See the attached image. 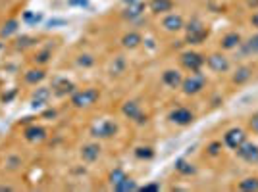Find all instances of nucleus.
I'll return each mask as SVG.
<instances>
[{
    "instance_id": "nucleus-1",
    "label": "nucleus",
    "mask_w": 258,
    "mask_h": 192,
    "mask_svg": "<svg viewBox=\"0 0 258 192\" xmlns=\"http://www.w3.org/2000/svg\"><path fill=\"white\" fill-rule=\"evenodd\" d=\"M101 98V93L97 89H83V91H77L71 96V104L73 108L77 110H83V108H91L93 104H97V100Z\"/></svg>"
},
{
    "instance_id": "nucleus-2",
    "label": "nucleus",
    "mask_w": 258,
    "mask_h": 192,
    "mask_svg": "<svg viewBox=\"0 0 258 192\" xmlns=\"http://www.w3.org/2000/svg\"><path fill=\"white\" fill-rule=\"evenodd\" d=\"M206 87V77L201 73V71H193L187 79H183V83H181V89H183V93L185 95H199L203 89Z\"/></svg>"
},
{
    "instance_id": "nucleus-3",
    "label": "nucleus",
    "mask_w": 258,
    "mask_h": 192,
    "mask_svg": "<svg viewBox=\"0 0 258 192\" xmlns=\"http://www.w3.org/2000/svg\"><path fill=\"white\" fill-rule=\"evenodd\" d=\"M206 37H208V31L201 21L193 19V21L187 25V37H185V41H187L189 45H201Z\"/></svg>"
},
{
    "instance_id": "nucleus-4",
    "label": "nucleus",
    "mask_w": 258,
    "mask_h": 192,
    "mask_svg": "<svg viewBox=\"0 0 258 192\" xmlns=\"http://www.w3.org/2000/svg\"><path fill=\"white\" fill-rule=\"evenodd\" d=\"M116 133H118V125H116L112 119H103V121L95 123L93 129H91V135H93L95 139H110V137H114Z\"/></svg>"
},
{
    "instance_id": "nucleus-5",
    "label": "nucleus",
    "mask_w": 258,
    "mask_h": 192,
    "mask_svg": "<svg viewBox=\"0 0 258 192\" xmlns=\"http://www.w3.org/2000/svg\"><path fill=\"white\" fill-rule=\"evenodd\" d=\"M245 141H247V133L241 127H233V129H229L224 135V143H225V146H229L231 150H237Z\"/></svg>"
},
{
    "instance_id": "nucleus-6",
    "label": "nucleus",
    "mask_w": 258,
    "mask_h": 192,
    "mask_svg": "<svg viewBox=\"0 0 258 192\" xmlns=\"http://www.w3.org/2000/svg\"><path fill=\"white\" fill-rule=\"evenodd\" d=\"M205 56H201L199 52H183L181 54V64L189 69V71H201V67L205 65Z\"/></svg>"
},
{
    "instance_id": "nucleus-7",
    "label": "nucleus",
    "mask_w": 258,
    "mask_h": 192,
    "mask_svg": "<svg viewBox=\"0 0 258 192\" xmlns=\"http://www.w3.org/2000/svg\"><path fill=\"white\" fill-rule=\"evenodd\" d=\"M170 121L179 125V127H185V125H191L195 121V115L187 108H175L173 112H170Z\"/></svg>"
},
{
    "instance_id": "nucleus-8",
    "label": "nucleus",
    "mask_w": 258,
    "mask_h": 192,
    "mask_svg": "<svg viewBox=\"0 0 258 192\" xmlns=\"http://www.w3.org/2000/svg\"><path fill=\"white\" fill-rule=\"evenodd\" d=\"M121 112H123L125 117H129V119H133V121H137V123H145V121H147V115L143 113L141 106H139L135 100L125 102L123 108H121Z\"/></svg>"
},
{
    "instance_id": "nucleus-9",
    "label": "nucleus",
    "mask_w": 258,
    "mask_h": 192,
    "mask_svg": "<svg viewBox=\"0 0 258 192\" xmlns=\"http://www.w3.org/2000/svg\"><path fill=\"white\" fill-rule=\"evenodd\" d=\"M205 64L212 71H216V73H225L229 69V60L224 54H210Z\"/></svg>"
},
{
    "instance_id": "nucleus-10",
    "label": "nucleus",
    "mask_w": 258,
    "mask_h": 192,
    "mask_svg": "<svg viewBox=\"0 0 258 192\" xmlns=\"http://www.w3.org/2000/svg\"><path fill=\"white\" fill-rule=\"evenodd\" d=\"M237 156L239 158H243L245 161H249V163H258V146L257 144H253V143H245L241 144L237 150Z\"/></svg>"
},
{
    "instance_id": "nucleus-11",
    "label": "nucleus",
    "mask_w": 258,
    "mask_h": 192,
    "mask_svg": "<svg viewBox=\"0 0 258 192\" xmlns=\"http://www.w3.org/2000/svg\"><path fill=\"white\" fill-rule=\"evenodd\" d=\"M162 27H164L168 33H175V31H179V29L185 27V21H183V17H181L179 14H168V16L162 19Z\"/></svg>"
},
{
    "instance_id": "nucleus-12",
    "label": "nucleus",
    "mask_w": 258,
    "mask_h": 192,
    "mask_svg": "<svg viewBox=\"0 0 258 192\" xmlns=\"http://www.w3.org/2000/svg\"><path fill=\"white\" fill-rule=\"evenodd\" d=\"M162 83L168 85L170 89H177V87H181L183 77H181V73L175 71V69H166V71L162 73Z\"/></svg>"
},
{
    "instance_id": "nucleus-13",
    "label": "nucleus",
    "mask_w": 258,
    "mask_h": 192,
    "mask_svg": "<svg viewBox=\"0 0 258 192\" xmlns=\"http://www.w3.org/2000/svg\"><path fill=\"white\" fill-rule=\"evenodd\" d=\"M73 91H75V85L68 79H54V83H52V93L56 96H66Z\"/></svg>"
},
{
    "instance_id": "nucleus-14",
    "label": "nucleus",
    "mask_w": 258,
    "mask_h": 192,
    "mask_svg": "<svg viewBox=\"0 0 258 192\" xmlns=\"http://www.w3.org/2000/svg\"><path fill=\"white\" fill-rule=\"evenodd\" d=\"M51 95H52V91L51 89H47V87L37 89V91H35V95H33V98H31V106H33V108H41V106L49 104Z\"/></svg>"
},
{
    "instance_id": "nucleus-15",
    "label": "nucleus",
    "mask_w": 258,
    "mask_h": 192,
    "mask_svg": "<svg viewBox=\"0 0 258 192\" xmlns=\"http://www.w3.org/2000/svg\"><path fill=\"white\" fill-rule=\"evenodd\" d=\"M101 144H87V146H83V150H81V158L85 160V161H89V163H93V161H97L99 160V156H101Z\"/></svg>"
},
{
    "instance_id": "nucleus-16",
    "label": "nucleus",
    "mask_w": 258,
    "mask_h": 192,
    "mask_svg": "<svg viewBox=\"0 0 258 192\" xmlns=\"http://www.w3.org/2000/svg\"><path fill=\"white\" fill-rule=\"evenodd\" d=\"M220 45H222L224 50H235L237 47H241V35L235 33V31H231V33H227V35L222 37Z\"/></svg>"
},
{
    "instance_id": "nucleus-17",
    "label": "nucleus",
    "mask_w": 258,
    "mask_h": 192,
    "mask_svg": "<svg viewBox=\"0 0 258 192\" xmlns=\"http://www.w3.org/2000/svg\"><path fill=\"white\" fill-rule=\"evenodd\" d=\"M149 10L153 14H166V12H172L173 10V2L172 0H151L149 2Z\"/></svg>"
},
{
    "instance_id": "nucleus-18",
    "label": "nucleus",
    "mask_w": 258,
    "mask_h": 192,
    "mask_svg": "<svg viewBox=\"0 0 258 192\" xmlns=\"http://www.w3.org/2000/svg\"><path fill=\"white\" fill-rule=\"evenodd\" d=\"M23 135H25V139H27L29 143H41V141H45V139H47V131H45L43 127H37V125L27 127Z\"/></svg>"
},
{
    "instance_id": "nucleus-19",
    "label": "nucleus",
    "mask_w": 258,
    "mask_h": 192,
    "mask_svg": "<svg viewBox=\"0 0 258 192\" xmlns=\"http://www.w3.org/2000/svg\"><path fill=\"white\" fill-rule=\"evenodd\" d=\"M141 43H143V37H141L137 31H129V33L123 35V39H121V45H123L125 48H129V50L137 48Z\"/></svg>"
},
{
    "instance_id": "nucleus-20",
    "label": "nucleus",
    "mask_w": 258,
    "mask_h": 192,
    "mask_svg": "<svg viewBox=\"0 0 258 192\" xmlns=\"http://www.w3.org/2000/svg\"><path fill=\"white\" fill-rule=\"evenodd\" d=\"M241 54L243 56H255V54H258V33L253 35L247 43H241Z\"/></svg>"
},
{
    "instance_id": "nucleus-21",
    "label": "nucleus",
    "mask_w": 258,
    "mask_h": 192,
    "mask_svg": "<svg viewBox=\"0 0 258 192\" xmlns=\"http://www.w3.org/2000/svg\"><path fill=\"white\" fill-rule=\"evenodd\" d=\"M251 77H253V69L247 67V65H243V67H237V71H235V75H233V83L243 85V83H247Z\"/></svg>"
},
{
    "instance_id": "nucleus-22",
    "label": "nucleus",
    "mask_w": 258,
    "mask_h": 192,
    "mask_svg": "<svg viewBox=\"0 0 258 192\" xmlns=\"http://www.w3.org/2000/svg\"><path fill=\"white\" fill-rule=\"evenodd\" d=\"M114 191L116 192H129V191H139V187H137V183L131 179V177H125V179H121L118 185H114Z\"/></svg>"
},
{
    "instance_id": "nucleus-23",
    "label": "nucleus",
    "mask_w": 258,
    "mask_h": 192,
    "mask_svg": "<svg viewBox=\"0 0 258 192\" xmlns=\"http://www.w3.org/2000/svg\"><path fill=\"white\" fill-rule=\"evenodd\" d=\"M17 27H19V21H17V19H8V21L2 25V29H0V37H2V39H8L10 35H14V33L17 31Z\"/></svg>"
},
{
    "instance_id": "nucleus-24",
    "label": "nucleus",
    "mask_w": 258,
    "mask_h": 192,
    "mask_svg": "<svg viewBox=\"0 0 258 192\" xmlns=\"http://www.w3.org/2000/svg\"><path fill=\"white\" fill-rule=\"evenodd\" d=\"M23 79H25L27 85H37V83H41L45 79V71L43 69H29Z\"/></svg>"
},
{
    "instance_id": "nucleus-25",
    "label": "nucleus",
    "mask_w": 258,
    "mask_h": 192,
    "mask_svg": "<svg viewBox=\"0 0 258 192\" xmlns=\"http://www.w3.org/2000/svg\"><path fill=\"white\" fill-rule=\"evenodd\" d=\"M175 171L181 173V175H193L197 169H195L193 163H189L187 160H177V161H175Z\"/></svg>"
},
{
    "instance_id": "nucleus-26",
    "label": "nucleus",
    "mask_w": 258,
    "mask_h": 192,
    "mask_svg": "<svg viewBox=\"0 0 258 192\" xmlns=\"http://www.w3.org/2000/svg\"><path fill=\"white\" fill-rule=\"evenodd\" d=\"M239 189L245 192H258V177H247L239 183Z\"/></svg>"
},
{
    "instance_id": "nucleus-27",
    "label": "nucleus",
    "mask_w": 258,
    "mask_h": 192,
    "mask_svg": "<svg viewBox=\"0 0 258 192\" xmlns=\"http://www.w3.org/2000/svg\"><path fill=\"white\" fill-rule=\"evenodd\" d=\"M143 10H145V4L143 2H133V4H129V8H127V12H125V17H139L141 14H143Z\"/></svg>"
},
{
    "instance_id": "nucleus-28",
    "label": "nucleus",
    "mask_w": 258,
    "mask_h": 192,
    "mask_svg": "<svg viewBox=\"0 0 258 192\" xmlns=\"http://www.w3.org/2000/svg\"><path fill=\"white\" fill-rule=\"evenodd\" d=\"M135 156L141 158V160H151V158L155 156V150H153L151 146H139V148L135 150Z\"/></svg>"
},
{
    "instance_id": "nucleus-29",
    "label": "nucleus",
    "mask_w": 258,
    "mask_h": 192,
    "mask_svg": "<svg viewBox=\"0 0 258 192\" xmlns=\"http://www.w3.org/2000/svg\"><path fill=\"white\" fill-rule=\"evenodd\" d=\"M41 19H43V16L37 14V12H25V14H23V21L29 23V25H35V23H39Z\"/></svg>"
},
{
    "instance_id": "nucleus-30",
    "label": "nucleus",
    "mask_w": 258,
    "mask_h": 192,
    "mask_svg": "<svg viewBox=\"0 0 258 192\" xmlns=\"http://www.w3.org/2000/svg\"><path fill=\"white\" fill-rule=\"evenodd\" d=\"M125 177H127V175H125V171L118 167V169H114V171L110 173V185L114 187V185H118V183H120L121 179H125Z\"/></svg>"
},
{
    "instance_id": "nucleus-31",
    "label": "nucleus",
    "mask_w": 258,
    "mask_h": 192,
    "mask_svg": "<svg viewBox=\"0 0 258 192\" xmlns=\"http://www.w3.org/2000/svg\"><path fill=\"white\" fill-rule=\"evenodd\" d=\"M95 64V58L91 56V54H81L79 58H77V65L79 67H91Z\"/></svg>"
},
{
    "instance_id": "nucleus-32",
    "label": "nucleus",
    "mask_w": 258,
    "mask_h": 192,
    "mask_svg": "<svg viewBox=\"0 0 258 192\" xmlns=\"http://www.w3.org/2000/svg\"><path fill=\"white\" fill-rule=\"evenodd\" d=\"M51 56H52V52L47 48V50H43V52H39V54L35 56V62H37V64H47V62L51 60Z\"/></svg>"
},
{
    "instance_id": "nucleus-33",
    "label": "nucleus",
    "mask_w": 258,
    "mask_h": 192,
    "mask_svg": "<svg viewBox=\"0 0 258 192\" xmlns=\"http://www.w3.org/2000/svg\"><path fill=\"white\" fill-rule=\"evenodd\" d=\"M6 163H8V167H10V169H17V167L21 165V158H19V156H10Z\"/></svg>"
},
{
    "instance_id": "nucleus-34",
    "label": "nucleus",
    "mask_w": 258,
    "mask_h": 192,
    "mask_svg": "<svg viewBox=\"0 0 258 192\" xmlns=\"http://www.w3.org/2000/svg\"><path fill=\"white\" fill-rule=\"evenodd\" d=\"M206 150L210 156H218V154L222 152V143H210Z\"/></svg>"
},
{
    "instance_id": "nucleus-35",
    "label": "nucleus",
    "mask_w": 258,
    "mask_h": 192,
    "mask_svg": "<svg viewBox=\"0 0 258 192\" xmlns=\"http://www.w3.org/2000/svg\"><path fill=\"white\" fill-rule=\"evenodd\" d=\"M123 65H125L123 58H121V56H118V60H116V65H112V73L120 75V73H121V69H123Z\"/></svg>"
},
{
    "instance_id": "nucleus-36",
    "label": "nucleus",
    "mask_w": 258,
    "mask_h": 192,
    "mask_svg": "<svg viewBox=\"0 0 258 192\" xmlns=\"http://www.w3.org/2000/svg\"><path fill=\"white\" fill-rule=\"evenodd\" d=\"M139 191H143V192L160 191V185H158V183H149V185H145V187H139Z\"/></svg>"
},
{
    "instance_id": "nucleus-37",
    "label": "nucleus",
    "mask_w": 258,
    "mask_h": 192,
    "mask_svg": "<svg viewBox=\"0 0 258 192\" xmlns=\"http://www.w3.org/2000/svg\"><path fill=\"white\" fill-rule=\"evenodd\" d=\"M249 125H251V129H253V133H257L258 135V112L251 117V121H249Z\"/></svg>"
},
{
    "instance_id": "nucleus-38",
    "label": "nucleus",
    "mask_w": 258,
    "mask_h": 192,
    "mask_svg": "<svg viewBox=\"0 0 258 192\" xmlns=\"http://www.w3.org/2000/svg\"><path fill=\"white\" fill-rule=\"evenodd\" d=\"M68 21L66 19H51L49 21V27H56V25H66Z\"/></svg>"
},
{
    "instance_id": "nucleus-39",
    "label": "nucleus",
    "mask_w": 258,
    "mask_h": 192,
    "mask_svg": "<svg viewBox=\"0 0 258 192\" xmlns=\"http://www.w3.org/2000/svg\"><path fill=\"white\" fill-rule=\"evenodd\" d=\"M69 6H87V0H69Z\"/></svg>"
},
{
    "instance_id": "nucleus-40",
    "label": "nucleus",
    "mask_w": 258,
    "mask_h": 192,
    "mask_svg": "<svg viewBox=\"0 0 258 192\" xmlns=\"http://www.w3.org/2000/svg\"><path fill=\"white\" fill-rule=\"evenodd\" d=\"M251 23H253L255 27H258V12H255V14H253V17H251Z\"/></svg>"
},
{
    "instance_id": "nucleus-41",
    "label": "nucleus",
    "mask_w": 258,
    "mask_h": 192,
    "mask_svg": "<svg viewBox=\"0 0 258 192\" xmlns=\"http://www.w3.org/2000/svg\"><path fill=\"white\" fill-rule=\"evenodd\" d=\"M123 2H129V4H133V2H137V0H123Z\"/></svg>"
}]
</instances>
